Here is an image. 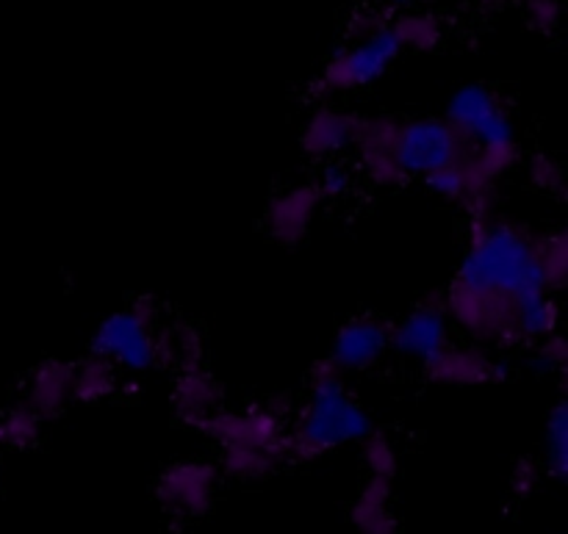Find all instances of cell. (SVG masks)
Instances as JSON below:
<instances>
[{
	"mask_svg": "<svg viewBox=\"0 0 568 534\" xmlns=\"http://www.w3.org/2000/svg\"><path fill=\"white\" fill-rule=\"evenodd\" d=\"M538 294H552L541 236L491 214L475 216L469 247L444 297L453 325L477 341L516 347V305Z\"/></svg>",
	"mask_w": 568,
	"mask_h": 534,
	"instance_id": "1",
	"label": "cell"
},
{
	"mask_svg": "<svg viewBox=\"0 0 568 534\" xmlns=\"http://www.w3.org/2000/svg\"><path fill=\"white\" fill-rule=\"evenodd\" d=\"M375 432V419L347 386V377L322 363L305 391L292 427V449L303 458L364 443Z\"/></svg>",
	"mask_w": 568,
	"mask_h": 534,
	"instance_id": "2",
	"label": "cell"
},
{
	"mask_svg": "<svg viewBox=\"0 0 568 534\" xmlns=\"http://www.w3.org/2000/svg\"><path fill=\"white\" fill-rule=\"evenodd\" d=\"M361 138L381 144L397 172L399 183L410 177H430L469 155L464 136L444 116H416V120H364Z\"/></svg>",
	"mask_w": 568,
	"mask_h": 534,
	"instance_id": "3",
	"label": "cell"
},
{
	"mask_svg": "<svg viewBox=\"0 0 568 534\" xmlns=\"http://www.w3.org/2000/svg\"><path fill=\"white\" fill-rule=\"evenodd\" d=\"M408 50L394 11L369 17L364 28H355L349 42L333 53L322 70V89L327 94L355 92L381 81Z\"/></svg>",
	"mask_w": 568,
	"mask_h": 534,
	"instance_id": "4",
	"label": "cell"
},
{
	"mask_svg": "<svg viewBox=\"0 0 568 534\" xmlns=\"http://www.w3.org/2000/svg\"><path fill=\"white\" fill-rule=\"evenodd\" d=\"M92 358L128 374L153 371L164 360L153 308L148 302H133L105 316L92 336Z\"/></svg>",
	"mask_w": 568,
	"mask_h": 534,
	"instance_id": "5",
	"label": "cell"
},
{
	"mask_svg": "<svg viewBox=\"0 0 568 534\" xmlns=\"http://www.w3.org/2000/svg\"><path fill=\"white\" fill-rule=\"evenodd\" d=\"M444 120L464 136L469 150L516 144L514 116H510L503 94L488 83H466V86L455 89Z\"/></svg>",
	"mask_w": 568,
	"mask_h": 534,
	"instance_id": "6",
	"label": "cell"
},
{
	"mask_svg": "<svg viewBox=\"0 0 568 534\" xmlns=\"http://www.w3.org/2000/svg\"><path fill=\"white\" fill-rule=\"evenodd\" d=\"M453 343V319L442 297L416 302L399 321H392V352L430 366Z\"/></svg>",
	"mask_w": 568,
	"mask_h": 534,
	"instance_id": "7",
	"label": "cell"
},
{
	"mask_svg": "<svg viewBox=\"0 0 568 534\" xmlns=\"http://www.w3.org/2000/svg\"><path fill=\"white\" fill-rule=\"evenodd\" d=\"M388 352H392V321L381 316H355L338 327L327 366L344 377L364 374L381 366Z\"/></svg>",
	"mask_w": 568,
	"mask_h": 534,
	"instance_id": "8",
	"label": "cell"
},
{
	"mask_svg": "<svg viewBox=\"0 0 568 534\" xmlns=\"http://www.w3.org/2000/svg\"><path fill=\"white\" fill-rule=\"evenodd\" d=\"M425 369L430 371L433 380L444 382V386H486L505 374L503 366L483 349L455 347V343H449Z\"/></svg>",
	"mask_w": 568,
	"mask_h": 534,
	"instance_id": "9",
	"label": "cell"
},
{
	"mask_svg": "<svg viewBox=\"0 0 568 534\" xmlns=\"http://www.w3.org/2000/svg\"><path fill=\"white\" fill-rule=\"evenodd\" d=\"M322 203H325V197L316 188V183L283 192L270 208L272 236L283 244L300 242L311 230V225H314V216Z\"/></svg>",
	"mask_w": 568,
	"mask_h": 534,
	"instance_id": "10",
	"label": "cell"
},
{
	"mask_svg": "<svg viewBox=\"0 0 568 534\" xmlns=\"http://www.w3.org/2000/svg\"><path fill=\"white\" fill-rule=\"evenodd\" d=\"M355 136H358V120L353 114H344V111L336 109H320L305 125L303 147L305 153L331 158L342 150L355 147Z\"/></svg>",
	"mask_w": 568,
	"mask_h": 534,
	"instance_id": "11",
	"label": "cell"
},
{
	"mask_svg": "<svg viewBox=\"0 0 568 534\" xmlns=\"http://www.w3.org/2000/svg\"><path fill=\"white\" fill-rule=\"evenodd\" d=\"M72 399V366L44 363L42 369L33 374L31 382V410L39 415H53L64 408Z\"/></svg>",
	"mask_w": 568,
	"mask_h": 534,
	"instance_id": "12",
	"label": "cell"
},
{
	"mask_svg": "<svg viewBox=\"0 0 568 534\" xmlns=\"http://www.w3.org/2000/svg\"><path fill=\"white\" fill-rule=\"evenodd\" d=\"M544 458H547V471L555 480H564L568 469V410L560 399L547 415V432H544Z\"/></svg>",
	"mask_w": 568,
	"mask_h": 534,
	"instance_id": "13",
	"label": "cell"
},
{
	"mask_svg": "<svg viewBox=\"0 0 568 534\" xmlns=\"http://www.w3.org/2000/svg\"><path fill=\"white\" fill-rule=\"evenodd\" d=\"M116 382V371L100 358H92L83 366H72V399H83V402H94L111 393Z\"/></svg>",
	"mask_w": 568,
	"mask_h": 534,
	"instance_id": "14",
	"label": "cell"
},
{
	"mask_svg": "<svg viewBox=\"0 0 568 534\" xmlns=\"http://www.w3.org/2000/svg\"><path fill=\"white\" fill-rule=\"evenodd\" d=\"M178 399H181V404L192 408L200 421H205L209 419L211 402L216 399L214 382H211L197 366H186V371H183L181 377V388H178Z\"/></svg>",
	"mask_w": 568,
	"mask_h": 534,
	"instance_id": "15",
	"label": "cell"
},
{
	"mask_svg": "<svg viewBox=\"0 0 568 534\" xmlns=\"http://www.w3.org/2000/svg\"><path fill=\"white\" fill-rule=\"evenodd\" d=\"M39 419L42 415L37 410H17V413L6 415L0 421V443H14V446H26L28 441H33L39 432Z\"/></svg>",
	"mask_w": 568,
	"mask_h": 534,
	"instance_id": "16",
	"label": "cell"
},
{
	"mask_svg": "<svg viewBox=\"0 0 568 534\" xmlns=\"http://www.w3.org/2000/svg\"><path fill=\"white\" fill-rule=\"evenodd\" d=\"M566 366V341L560 338V332L544 338V341L536 343L530 358V369H536L538 374H552V371H560Z\"/></svg>",
	"mask_w": 568,
	"mask_h": 534,
	"instance_id": "17",
	"label": "cell"
},
{
	"mask_svg": "<svg viewBox=\"0 0 568 534\" xmlns=\"http://www.w3.org/2000/svg\"><path fill=\"white\" fill-rule=\"evenodd\" d=\"M316 188H320L325 199L342 197V194H347L349 188H353V172H349V166L344 164V161H331V164H325V170H322Z\"/></svg>",
	"mask_w": 568,
	"mask_h": 534,
	"instance_id": "18",
	"label": "cell"
},
{
	"mask_svg": "<svg viewBox=\"0 0 568 534\" xmlns=\"http://www.w3.org/2000/svg\"><path fill=\"white\" fill-rule=\"evenodd\" d=\"M530 177L538 188H547V192H558L564 188V166L555 158H547V155H538L530 166Z\"/></svg>",
	"mask_w": 568,
	"mask_h": 534,
	"instance_id": "19",
	"label": "cell"
},
{
	"mask_svg": "<svg viewBox=\"0 0 568 534\" xmlns=\"http://www.w3.org/2000/svg\"><path fill=\"white\" fill-rule=\"evenodd\" d=\"M525 14L536 31H552L560 20V3L558 0H527Z\"/></svg>",
	"mask_w": 568,
	"mask_h": 534,
	"instance_id": "20",
	"label": "cell"
},
{
	"mask_svg": "<svg viewBox=\"0 0 568 534\" xmlns=\"http://www.w3.org/2000/svg\"><path fill=\"white\" fill-rule=\"evenodd\" d=\"M422 0H388V9L392 11H414Z\"/></svg>",
	"mask_w": 568,
	"mask_h": 534,
	"instance_id": "21",
	"label": "cell"
}]
</instances>
